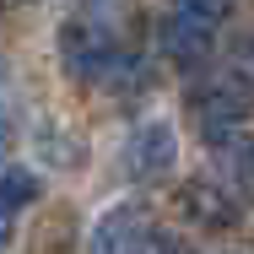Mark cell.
Segmentation results:
<instances>
[{"mask_svg":"<svg viewBox=\"0 0 254 254\" xmlns=\"http://www.w3.org/2000/svg\"><path fill=\"white\" fill-rule=\"evenodd\" d=\"M249 114H254V33H244L211 49V65L190 87V119L200 125L205 141H227L238 135Z\"/></svg>","mask_w":254,"mask_h":254,"instance_id":"1","label":"cell"},{"mask_svg":"<svg viewBox=\"0 0 254 254\" xmlns=\"http://www.w3.org/2000/svg\"><path fill=\"white\" fill-rule=\"evenodd\" d=\"M152 254H200V249H190V244H179V238H162V244H152Z\"/></svg>","mask_w":254,"mask_h":254,"instance_id":"8","label":"cell"},{"mask_svg":"<svg viewBox=\"0 0 254 254\" xmlns=\"http://www.w3.org/2000/svg\"><path fill=\"white\" fill-rule=\"evenodd\" d=\"M60 60L70 70V81L81 87H108V81H125L135 70V27L114 11H87L76 22H65L60 33Z\"/></svg>","mask_w":254,"mask_h":254,"instance_id":"2","label":"cell"},{"mask_svg":"<svg viewBox=\"0 0 254 254\" xmlns=\"http://www.w3.org/2000/svg\"><path fill=\"white\" fill-rule=\"evenodd\" d=\"M233 5H238V0H173L168 16H162V33H157V38H162V54L179 60V65L211 60L222 27L233 22Z\"/></svg>","mask_w":254,"mask_h":254,"instance_id":"3","label":"cell"},{"mask_svg":"<svg viewBox=\"0 0 254 254\" xmlns=\"http://www.w3.org/2000/svg\"><path fill=\"white\" fill-rule=\"evenodd\" d=\"M179 216L195 222V227H205V233H227L238 222V195L222 190L216 179H190L179 190Z\"/></svg>","mask_w":254,"mask_h":254,"instance_id":"6","label":"cell"},{"mask_svg":"<svg viewBox=\"0 0 254 254\" xmlns=\"http://www.w3.org/2000/svg\"><path fill=\"white\" fill-rule=\"evenodd\" d=\"M125 179H135V184H162V179H173V168H179V130L168 125V119H146V125H135L130 130V141H125Z\"/></svg>","mask_w":254,"mask_h":254,"instance_id":"4","label":"cell"},{"mask_svg":"<svg viewBox=\"0 0 254 254\" xmlns=\"http://www.w3.org/2000/svg\"><path fill=\"white\" fill-rule=\"evenodd\" d=\"M38 195H44V179H38L33 168H0V249L11 244L22 211L38 200Z\"/></svg>","mask_w":254,"mask_h":254,"instance_id":"7","label":"cell"},{"mask_svg":"<svg viewBox=\"0 0 254 254\" xmlns=\"http://www.w3.org/2000/svg\"><path fill=\"white\" fill-rule=\"evenodd\" d=\"M152 244H157V233L141 205H108L92 222L87 254H152Z\"/></svg>","mask_w":254,"mask_h":254,"instance_id":"5","label":"cell"}]
</instances>
